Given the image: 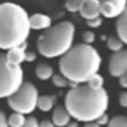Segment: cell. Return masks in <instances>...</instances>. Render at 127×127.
Segmentation results:
<instances>
[{
  "mask_svg": "<svg viewBox=\"0 0 127 127\" xmlns=\"http://www.w3.org/2000/svg\"><path fill=\"white\" fill-rule=\"evenodd\" d=\"M66 108L78 122H94L106 114L108 95L104 88H92L88 84H76L66 95Z\"/></svg>",
  "mask_w": 127,
  "mask_h": 127,
  "instance_id": "cell-1",
  "label": "cell"
},
{
  "mask_svg": "<svg viewBox=\"0 0 127 127\" xmlns=\"http://www.w3.org/2000/svg\"><path fill=\"white\" fill-rule=\"evenodd\" d=\"M75 26L71 22H60L43 32L37 39V50L44 58H58L72 48Z\"/></svg>",
  "mask_w": 127,
  "mask_h": 127,
  "instance_id": "cell-4",
  "label": "cell"
},
{
  "mask_svg": "<svg viewBox=\"0 0 127 127\" xmlns=\"http://www.w3.org/2000/svg\"><path fill=\"white\" fill-rule=\"evenodd\" d=\"M22 127H39V123H37L36 118H33V116H28V118L26 119V123Z\"/></svg>",
  "mask_w": 127,
  "mask_h": 127,
  "instance_id": "cell-23",
  "label": "cell"
},
{
  "mask_svg": "<svg viewBox=\"0 0 127 127\" xmlns=\"http://www.w3.org/2000/svg\"><path fill=\"white\" fill-rule=\"evenodd\" d=\"M107 47L112 52H118V51L123 50V42L121 40V37L110 36V37H107Z\"/></svg>",
  "mask_w": 127,
  "mask_h": 127,
  "instance_id": "cell-17",
  "label": "cell"
},
{
  "mask_svg": "<svg viewBox=\"0 0 127 127\" xmlns=\"http://www.w3.org/2000/svg\"><path fill=\"white\" fill-rule=\"evenodd\" d=\"M7 100H8V106L13 110V112H20V114L26 115L31 114L37 107L39 94L32 83L24 82L22 87Z\"/></svg>",
  "mask_w": 127,
  "mask_h": 127,
  "instance_id": "cell-6",
  "label": "cell"
},
{
  "mask_svg": "<svg viewBox=\"0 0 127 127\" xmlns=\"http://www.w3.org/2000/svg\"><path fill=\"white\" fill-rule=\"evenodd\" d=\"M127 8V0H100V11L104 18H119Z\"/></svg>",
  "mask_w": 127,
  "mask_h": 127,
  "instance_id": "cell-8",
  "label": "cell"
},
{
  "mask_svg": "<svg viewBox=\"0 0 127 127\" xmlns=\"http://www.w3.org/2000/svg\"><path fill=\"white\" fill-rule=\"evenodd\" d=\"M84 127H100V125H99L96 121H94V122H86L84 123Z\"/></svg>",
  "mask_w": 127,
  "mask_h": 127,
  "instance_id": "cell-31",
  "label": "cell"
},
{
  "mask_svg": "<svg viewBox=\"0 0 127 127\" xmlns=\"http://www.w3.org/2000/svg\"><path fill=\"white\" fill-rule=\"evenodd\" d=\"M52 79V83L54 86H56V87H60V88H63V87H66V86L68 84V79L64 76V75H62V74H54V76L51 78Z\"/></svg>",
  "mask_w": 127,
  "mask_h": 127,
  "instance_id": "cell-20",
  "label": "cell"
},
{
  "mask_svg": "<svg viewBox=\"0 0 127 127\" xmlns=\"http://www.w3.org/2000/svg\"><path fill=\"white\" fill-rule=\"evenodd\" d=\"M36 59V55L33 52H27V56H26V60L27 62H33Z\"/></svg>",
  "mask_w": 127,
  "mask_h": 127,
  "instance_id": "cell-30",
  "label": "cell"
},
{
  "mask_svg": "<svg viewBox=\"0 0 127 127\" xmlns=\"http://www.w3.org/2000/svg\"><path fill=\"white\" fill-rule=\"evenodd\" d=\"M126 76H127V74H126Z\"/></svg>",
  "mask_w": 127,
  "mask_h": 127,
  "instance_id": "cell-33",
  "label": "cell"
},
{
  "mask_svg": "<svg viewBox=\"0 0 127 127\" xmlns=\"http://www.w3.org/2000/svg\"><path fill=\"white\" fill-rule=\"evenodd\" d=\"M119 83H121V86L123 88H127V76L126 75H123V76L119 78Z\"/></svg>",
  "mask_w": 127,
  "mask_h": 127,
  "instance_id": "cell-29",
  "label": "cell"
},
{
  "mask_svg": "<svg viewBox=\"0 0 127 127\" xmlns=\"http://www.w3.org/2000/svg\"><path fill=\"white\" fill-rule=\"evenodd\" d=\"M119 103H121L122 107H127V92H123V94H121Z\"/></svg>",
  "mask_w": 127,
  "mask_h": 127,
  "instance_id": "cell-27",
  "label": "cell"
},
{
  "mask_svg": "<svg viewBox=\"0 0 127 127\" xmlns=\"http://www.w3.org/2000/svg\"><path fill=\"white\" fill-rule=\"evenodd\" d=\"M108 71L111 76L121 78L127 74V51L122 50L114 52L108 62Z\"/></svg>",
  "mask_w": 127,
  "mask_h": 127,
  "instance_id": "cell-7",
  "label": "cell"
},
{
  "mask_svg": "<svg viewBox=\"0 0 127 127\" xmlns=\"http://www.w3.org/2000/svg\"><path fill=\"white\" fill-rule=\"evenodd\" d=\"M82 1H83V0H66L67 11H70V12L79 11V9H80V5H82Z\"/></svg>",
  "mask_w": 127,
  "mask_h": 127,
  "instance_id": "cell-21",
  "label": "cell"
},
{
  "mask_svg": "<svg viewBox=\"0 0 127 127\" xmlns=\"http://www.w3.org/2000/svg\"><path fill=\"white\" fill-rule=\"evenodd\" d=\"M67 127H78V121L76 122H70Z\"/></svg>",
  "mask_w": 127,
  "mask_h": 127,
  "instance_id": "cell-32",
  "label": "cell"
},
{
  "mask_svg": "<svg viewBox=\"0 0 127 127\" xmlns=\"http://www.w3.org/2000/svg\"><path fill=\"white\" fill-rule=\"evenodd\" d=\"M0 127H9V123H8V121H7L4 112L0 114Z\"/></svg>",
  "mask_w": 127,
  "mask_h": 127,
  "instance_id": "cell-25",
  "label": "cell"
},
{
  "mask_svg": "<svg viewBox=\"0 0 127 127\" xmlns=\"http://www.w3.org/2000/svg\"><path fill=\"white\" fill-rule=\"evenodd\" d=\"M115 28H116V32H118V37H121L122 42L127 44V8L116 20Z\"/></svg>",
  "mask_w": 127,
  "mask_h": 127,
  "instance_id": "cell-13",
  "label": "cell"
},
{
  "mask_svg": "<svg viewBox=\"0 0 127 127\" xmlns=\"http://www.w3.org/2000/svg\"><path fill=\"white\" fill-rule=\"evenodd\" d=\"M30 24L32 30L51 28V18L44 13H33L32 16H30Z\"/></svg>",
  "mask_w": 127,
  "mask_h": 127,
  "instance_id": "cell-12",
  "label": "cell"
},
{
  "mask_svg": "<svg viewBox=\"0 0 127 127\" xmlns=\"http://www.w3.org/2000/svg\"><path fill=\"white\" fill-rule=\"evenodd\" d=\"M79 13H80L86 20L99 18V15L102 13L100 0H83V1H82V5H80V9H79Z\"/></svg>",
  "mask_w": 127,
  "mask_h": 127,
  "instance_id": "cell-9",
  "label": "cell"
},
{
  "mask_svg": "<svg viewBox=\"0 0 127 127\" xmlns=\"http://www.w3.org/2000/svg\"><path fill=\"white\" fill-rule=\"evenodd\" d=\"M72 116L70 115L68 110L66 107H62V106H58V107L54 108V112H52V122L55 123V126L58 127H64V126H68L70 123V119Z\"/></svg>",
  "mask_w": 127,
  "mask_h": 127,
  "instance_id": "cell-11",
  "label": "cell"
},
{
  "mask_svg": "<svg viewBox=\"0 0 127 127\" xmlns=\"http://www.w3.org/2000/svg\"><path fill=\"white\" fill-rule=\"evenodd\" d=\"M103 83H104V80H103V76L99 74H95L94 76H91V79L87 82L88 86H91L92 88H96V90H99V88H103Z\"/></svg>",
  "mask_w": 127,
  "mask_h": 127,
  "instance_id": "cell-19",
  "label": "cell"
},
{
  "mask_svg": "<svg viewBox=\"0 0 127 127\" xmlns=\"http://www.w3.org/2000/svg\"><path fill=\"white\" fill-rule=\"evenodd\" d=\"M26 119L27 118L23 114H20V112H13V114H11L8 118L9 127H22L26 123Z\"/></svg>",
  "mask_w": 127,
  "mask_h": 127,
  "instance_id": "cell-16",
  "label": "cell"
},
{
  "mask_svg": "<svg viewBox=\"0 0 127 127\" xmlns=\"http://www.w3.org/2000/svg\"><path fill=\"white\" fill-rule=\"evenodd\" d=\"M96 122H98V123H99V125H100V126H102V125H106V123H108L110 121H108V116H107V115H106V114H104V115H102V116H100V118H99V119H98V121H96Z\"/></svg>",
  "mask_w": 127,
  "mask_h": 127,
  "instance_id": "cell-28",
  "label": "cell"
},
{
  "mask_svg": "<svg viewBox=\"0 0 127 127\" xmlns=\"http://www.w3.org/2000/svg\"><path fill=\"white\" fill-rule=\"evenodd\" d=\"M39 127H55V123L52 121H48V119H44L39 123Z\"/></svg>",
  "mask_w": 127,
  "mask_h": 127,
  "instance_id": "cell-26",
  "label": "cell"
},
{
  "mask_svg": "<svg viewBox=\"0 0 127 127\" xmlns=\"http://www.w3.org/2000/svg\"><path fill=\"white\" fill-rule=\"evenodd\" d=\"M26 56H27L26 44H23L20 47H13V48L8 50V52L5 54L8 63L12 64V66H20V63L26 60Z\"/></svg>",
  "mask_w": 127,
  "mask_h": 127,
  "instance_id": "cell-10",
  "label": "cell"
},
{
  "mask_svg": "<svg viewBox=\"0 0 127 127\" xmlns=\"http://www.w3.org/2000/svg\"><path fill=\"white\" fill-rule=\"evenodd\" d=\"M35 74H36V76L39 79H42V80H47V79H50V78L54 76V70H52V67H51V66H48V64L40 63V64H37L36 68H35Z\"/></svg>",
  "mask_w": 127,
  "mask_h": 127,
  "instance_id": "cell-15",
  "label": "cell"
},
{
  "mask_svg": "<svg viewBox=\"0 0 127 127\" xmlns=\"http://www.w3.org/2000/svg\"><path fill=\"white\" fill-rule=\"evenodd\" d=\"M100 24H102V19L100 18L87 20V26L88 27H92V28H98V27H100Z\"/></svg>",
  "mask_w": 127,
  "mask_h": 127,
  "instance_id": "cell-24",
  "label": "cell"
},
{
  "mask_svg": "<svg viewBox=\"0 0 127 127\" xmlns=\"http://www.w3.org/2000/svg\"><path fill=\"white\" fill-rule=\"evenodd\" d=\"M100 60V55L94 47L82 43L60 58L59 70L72 84H83L98 74Z\"/></svg>",
  "mask_w": 127,
  "mask_h": 127,
  "instance_id": "cell-2",
  "label": "cell"
},
{
  "mask_svg": "<svg viewBox=\"0 0 127 127\" xmlns=\"http://www.w3.org/2000/svg\"><path fill=\"white\" fill-rule=\"evenodd\" d=\"M31 30L30 18L23 7L15 3L0 5V47L3 50L26 44Z\"/></svg>",
  "mask_w": 127,
  "mask_h": 127,
  "instance_id": "cell-3",
  "label": "cell"
},
{
  "mask_svg": "<svg viewBox=\"0 0 127 127\" xmlns=\"http://www.w3.org/2000/svg\"><path fill=\"white\" fill-rule=\"evenodd\" d=\"M94 40H95V33L94 32L86 31V32L83 33V43L84 44H90L91 46V43H94Z\"/></svg>",
  "mask_w": 127,
  "mask_h": 127,
  "instance_id": "cell-22",
  "label": "cell"
},
{
  "mask_svg": "<svg viewBox=\"0 0 127 127\" xmlns=\"http://www.w3.org/2000/svg\"><path fill=\"white\" fill-rule=\"evenodd\" d=\"M23 70L20 66L8 63L5 55H1L0 62V96L9 98L23 86Z\"/></svg>",
  "mask_w": 127,
  "mask_h": 127,
  "instance_id": "cell-5",
  "label": "cell"
},
{
  "mask_svg": "<svg viewBox=\"0 0 127 127\" xmlns=\"http://www.w3.org/2000/svg\"><path fill=\"white\" fill-rule=\"evenodd\" d=\"M107 127H127V118L126 116H122V115L114 116V118L108 122Z\"/></svg>",
  "mask_w": 127,
  "mask_h": 127,
  "instance_id": "cell-18",
  "label": "cell"
},
{
  "mask_svg": "<svg viewBox=\"0 0 127 127\" xmlns=\"http://www.w3.org/2000/svg\"><path fill=\"white\" fill-rule=\"evenodd\" d=\"M56 102V96L55 95H42L39 96V102H37V107L42 111L47 112L54 108V104Z\"/></svg>",
  "mask_w": 127,
  "mask_h": 127,
  "instance_id": "cell-14",
  "label": "cell"
}]
</instances>
